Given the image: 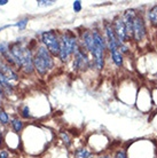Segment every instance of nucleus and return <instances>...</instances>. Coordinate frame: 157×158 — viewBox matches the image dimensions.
Segmentation results:
<instances>
[{
	"label": "nucleus",
	"instance_id": "obj_10",
	"mask_svg": "<svg viewBox=\"0 0 157 158\" xmlns=\"http://www.w3.org/2000/svg\"><path fill=\"white\" fill-rule=\"evenodd\" d=\"M138 9L135 8H130V9H126L125 12L122 14V19L124 21V24L126 27V31L129 33L130 38L132 37V29H133V23H134V19L138 14Z\"/></svg>",
	"mask_w": 157,
	"mask_h": 158
},
{
	"label": "nucleus",
	"instance_id": "obj_16",
	"mask_svg": "<svg viewBox=\"0 0 157 158\" xmlns=\"http://www.w3.org/2000/svg\"><path fill=\"white\" fill-rule=\"evenodd\" d=\"M60 138L62 140V142L66 144V147H70L71 138H70V135L68 134V132H61V133H60Z\"/></svg>",
	"mask_w": 157,
	"mask_h": 158
},
{
	"label": "nucleus",
	"instance_id": "obj_7",
	"mask_svg": "<svg viewBox=\"0 0 157 158\" xmlns=\"http://www.w3.org/2000/svg\"><path fill=\"white\" fill-rule=\"evenodd\" d=\"M112 28H114V31L116 33V37H117L118 41L121 44H127L129 41H131V38L129 36V33L126 31V27L124 24V21L122 19V15H117L112 20Z\"/></svg>",
	"mask_w": 157,
	"mask_h": 158
},
{
	"label": "nucleus",
	"instance_id": "obj_11",
	"mask_svg": "<svg viewBox=\"0 0 157 158\" xmlns=\"http://www.w3.org/2000/svg\"><path fill=\"white\" fill-rule=\"evenodd\" d=\"M0 72L8 79V81L11 84L19 81V76H17V73L11 68L9 64L4 62L2 60H0Z\"/></svg>",
	"mask_w": 157,
	"mask_h": 158
},
{
	"label": "nucleus",
	"instance_id": "obj_21",
	"mask_svg": "<svg viewBox=\"0 0 157 158\" xmlns=\"http://www.w3.org/2000/svg\"><path fill=\"white\" fill-rule=\"evenodd\" d=\"M21 116L23 117V118H30L31 115H30V109L28 106H24L22 109H21Z\"/></svg>",
	"mask_w": 157,
	"mask_h": 158
},
{
	"label": "nucleus",
	"instance_id": "obj_2",
	"mask_svg": "<svg viewBox=\"0 0 157 158\" xmlns=\"http://www.w3.org/2000/svg\"><path fill=\"white\" fill-rule=\"evenodd\" d=\"M78 46V38L75 32L66 30L60 33V53L59 59L62 62H68L74 56L76 48Z\"/></svg>",
	"mask_w": 157,
	"mask_h": 158
},
{
	"label": "nucleus",
	"instance_id": "obj_23",
	"mask_svg": "<svg viewBox=\"0 0 157 158\" xmlns=\"http://www.w3.org/2000/svg\"><path fill=\"white\" fill-rule=\"evenodd\" d=\"M0 158H9V155L6 150H1L0 151Z\"/></svg>",
	"mask_w": 157,
	"mask_h": 158
},
{
	"label": "nucleus",
	"instance_id": "obj_12",
	"mask_svg": "<svg viewBox=\"0 0 157 158\" xmlns=\"http://www.w3.org/2000/svg\"><path fill=\"white\" fill-rule=\"evenodd\" d=\"M146 22L150 24V27L157 29V5H154L146 13Z\"/></svg>",
	"mask_w": 157,
	"mask_h": 158
},
{
	"label": "nucleus",
	"instance_id": "obj_14",
	"mask_svg": "<svg viewBox=\"0 0 157 158\" xmlns=\"http://www.w3.org/2000/svg\"><path fill=\"white\" fill-rule=\"evenodd\" d=\"M76 158H92L93 157V152L88 150L87 148H79L75 151Z\"/></svg>",
	"mask_w": 157,
	"mask_h": 158
},
{
	"label": "nucleus",
	"instance_id": "obj_17",
	"mask_svg": "<svg viewBox=\"0 0 157 158\" xmlns=\"http://www.w3.org/2000/svg\"><path fill=\"white\" fill-rule=\"evenodd\" d=\"M0 123L1 124H8L9 123V117H8L7 112L5 110H0Z\"/></svg>",
	"mask_w": 157,
	"mask_h": 158
},
{
	"label": "nucleus",
	"instance_id": "obj_3",
	"mask_svg": "<svg viewBox=\"0 0 157 158\" xmlns=\"http://www.w3.org/2000/svg\"><path fill=\"white\" fill-rule=\"evenodd\" d=\"M93 38H94V51L92 54L93 57V65L96 68V70L101 71L104 68V62H106V52L108 51L107 48V43L101 32L99 30H92Z\"/></svg>",
	"mask_w": 157,
	"mask_h": 158
},
{
	"label": "nucleus",
	"instance_id": "obj_18",
	"mask_svg": "<svg viewBox=\"0 0 157 158\" xmlns=\"http://www.w3.org/2000/svg\"><path fill=\"white\" fill-rule=\"evenodd\" d=\"M114 158H129L127 157V152L125 149H118L114 155Z\"/></svg>",
	"mask_w": 157,
	"mask_h": 158
},
{
	"label": "nucleus",
	"instance_id": "obj_20",
	"mask_svg": "<svg viewBox=\"0 0 157 158\" xmlns=\"http://www.w3.org/2000/svg\"><path fill=\"white\" fill-rule=\"evenodd\" d=\"M28 22H29V20H28V19H22V20H20L17 23L14 24V25H15V27H17L20 30H24V29H25V27H27Z\"/></svg>",
	"mask_w": 157,
	"mask_h": 158
},
{
	"label": "nucleus",
	"instance_id": "obj_4",
	"mask_svg": "<svg viewBox=\"0 0 157 158\" xmlns=\"http://www.w3.org/2000/svg\"><path fill=\"white\" fill-rule=\"evenodd\" d=\"M148 36V28H147V22L142 13H138L135 19H134L133 29H132V37L131 40L135 44H140L147 38Z\"/></svg>",
	"mask_w": 157,
	"mask_h": 158
},
{
	"label": "nucleus",
	"instance_id": "obj_26",
	"mask_svg": "<svg viewBox=\"0 0 157 158\" xmlns=\"http://www.w3.org/2000/svg\"><path fill=\"white\" fill-rule=\"evenodd\" d=\"M0 106H1V102H0Z\"/></svg>",
	"mask_w": 157,
	"mask_h": 158
},
{
	"label": "nucleus",
	"instance_id": "obj_13",
	"mask_svg": "<svg viewBox=\"0 0 157 158\" xmlns=\"http://www.w3.org/2000/svg\"><path fill=\"white\" fill-rule=\"evenodd\" d=\"M110 56H111V60L115 63V65L117 68H123L124 65V55H123L119 49H116V51L110 52Z\"/></svg>",
	"mask_w": 157,
	"mask_h": 158
},
{
	"label": "nucleus",
	"instance_id": "obj_6",
	"mask_svg": "<svg viewBox=\"0 0 157 158\" xmlns=\"http://www.w3.org/2000/svg\"><path fill=\"white\" fill-rule=\"evenodd\" d=\"M88 55H90L88 52L79 44L78 40V46H77L75 53H74V64H72L74 70H76V71H85L87 68H90L92 62H91V59Z\"/></svg>",
	"mask_w": 157,
	"mask_h": 158
},
{
	"label": "nucleus",
	"instance_id": "obj_19",
	"mask_svg": "<svg viewBox=\"0 0 157 158\" xmlns=\"http://www.w3.org/2000/svg\"><path fill=\"white\" fill-rule=\"evenodd\" d=\"M38 6H43V7H47V6H52V5L56 4V1L54 0H39L37 1Z\"/></svg>",
	"mask_w": 157,
	"mask_h": 158
},
{
	"label": "nucleus",
	"instance_id": "obj_25",
	"mask_svg": "<svg viewBox=\"0 0 157 158\" xmlns=\"http://www.w3.org/2000/svg\"><path fill=\"white\" fill-rule=\"evenodd\" d=\"M7 2H8L7 0H0V6H4V5H6Z\"/></svg>",
	"mask_w": 157,
	"mask_h": 158
},
{
	"label": "nucleus",
	"instance_id": "obj_9",
	"mask_svg": "<svg viewBox=\"0 0 157 158\" xmlns=\"http://www.w3.org/2000/svg\"><path fill=\"white\" fill-rule=\"evenodd\" d=\"M25 73L31 75L32 72L35 71V65H33V52L31 51V48L25 46L24 48V59H23V64L21 68Z\"/></svg>",
	"mask_w": 157,
	"mask_h": 158
},
{
	"label": "nucleus",
	"instance_id": "obj_1",
	"mask_svg": "<svg viewBox=\"0 0 157 158\" xmlns=\"http://www.w3.org/2000/svg\"><path fill=\"white\" fill-rule=\"evenodd\" d=\"M54 56L52 55L49 51L44 46L43 44L36 47V52L33 53V65L35 70L40 76L47 75V72L54 68Z\"/></svg>",
	"mask_w": 157,
	"mask_h": 158
},
{
	"label": "nucleus",
	"instance_id": "obj_24",
	"mask_svg": "<svg viewBox=\"0 0 157 158\" xmlns=\"http://www.w3.org/2000/svg\"><path fill=\"white\" fill-rule=\"evenodd\" d=\"M99 158H114V157L110 156V155H102V156H100Z\"/></svg>",
	"mask_w": 157,
	"mask_h": 158
},
{
	"label": "nucleus",
	"instance_id": "obj_15",
	"mask_svg": "<svg viewBox=\"0 0 157 158\" xmlns=\"http://www.w3.org/2000/svg\"><path fill=\"white\" fill-rule=\"evenodd\" d=\"M12 126L15 132H21L23 128V122L20 120L19 118H14L12 119Z\"/></svg>",
	"mask_w": 157,
	"mask_h": 158
},
{
	"label": "nucleus",
	"instance_id": "obj_5",
	"mask_svg": "<svg viewBox=\"0 0 157 158\" xmlns=\"http://www.w3.org/2000/svg\"><path fill=\"white\" fill-rule=\"evenodd\" d=\"M41 44L47 48L53 56L59 57L60 53V33L55 30L45 31L40 35Z\"/></svg>",
	"mask_w": 157,
	"mask_h": 158
},
{
	"label": "nucleus",
	"instance_id": "obj_22",
	"mask_svg": "<svg viewBox=\"0 0 157 158\" xmlns=\"http://www.w3.org/2000/svg\"><path fill=\"white\" fill-rule=\"evenodd\" d=\"M72 7H74V10H75L76 13H79L80 10H82V1H79V0L74 1Z\"/></svg>",
	"mask_w": 157,
	"mask_h": 158
},
{
	"label": "nucleus",
	"instance_id": "obj_8",
	"mask_svg": "<svg viewBox=\"0 0 157 158\" xmlns=\"http://www.w3.org/2000/svg\"><path fill=\"white\" fill-rule=\"evenodd\" d=\"M79 44L83 47L85 48L88 54L92 56L93 51H94V38H93V33L92 30H83L80 32V37H79Z\"/></svg>",
	"mask_w": 157,
	"mask_h": 158
}]
</instances>
